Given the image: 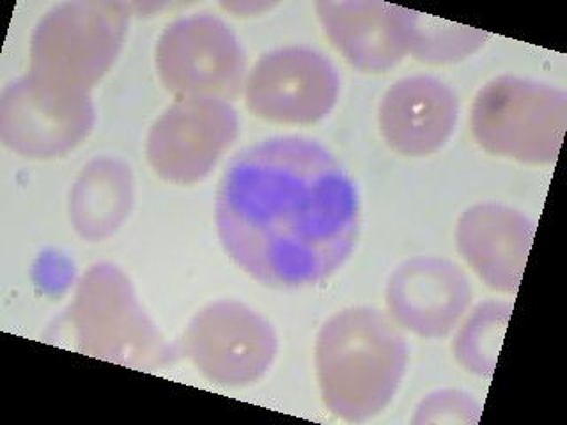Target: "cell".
<instances>
[{
	"instance_id": "3957f363",
	"label": "cell",
	"mask_w": 567,
	"mask_h": 425,
	"mask_svg": "<svg viewBox=\"0 0 567 425\" xmlns=\"http://www.w3.org/2000/svg\"><path fill=\"white\" fill-rule=\"evenodd\" d=\"M470 124L489 155L519 164H554L567 128V94L537 80L496 76L475 96Z\"/></svg>"
},
{
	"instance_id": "6da1fadb",
	"label": "cell",
	"mask_w": 567,
	"mask_h": 425,
	"mask_svg": "<svg viewBox=\"0 0 567 425\" xmlns=\"http://www.w3.org/2000/svg\"><path fill=\"white\" fill-rule=\"evenodd\" d=\"M218 238L230 261L268 288L318 286L359 238V194L319 142L275 137L239 151L221 176Z\"/></svg>"
},
{
	"instance_id": "8992f818",
	"label": "cell",
	"mask_w": 567,
	"mask_h": 425,
	"mask_svg": "<svg viewBox=\"0 0 567 425\" xmlns=\"http://www.w3.org/2000/svg\"><path fill=\"white\" fill-rule=\"evenodd\" d=\"M339 85L337 70L323 53L291 46L259 59L248 75L245 102L261 120L306 126L330 114Z\"/></svg>"
},
{
	"instance_id": "5b68a950",
	"label": "cell",
	"mask_w": 567,
	"mask_h": 425,
	"mask_svg": "<svg viewBox=\"0 0 567 425\" xmlns=\"http://www.w3.org/2000/svg\"><path fill=\"white\" fill-rule=\"evenodd\" d=\"M185 350L195 367L217 385L254 383L270 369L277 336L268 321L238 301H217L195 315Z\"/></svg>"
},
{
	"instance_id": "ba28073f",
	"label": "cell",
	"mask_w": 567,
	"mask_h": 425,
	"mask_svg": "<svg viewBox=\"0 0 567 425\" xmlns=\"http://www.w3.org/2000/svg\"><path fill=\"white\" fill-rule=\"evenodd\" d=\"M390 314L408 332L442 339L457 326L472 301V286L460 266L442 257L404 262L389 282Z\"/></svg>"
},
{
	"instance_id": "7a4b0ae2",
	"label": "cell",
	"mask_w": 567,
	"mask_h": 425,
	"mask_svg": "<svg viewBox=\"0 0 567 425\" xmlns=\"http://www.w3.org/2000/svg\"><path fill=\"white\" fill-rule=\"evenodd\" d=\"M408 365V344L394 319L369 307L342 310L318 335L316 369L324 404L348 422L383 412Z\"/></svg>"
},
{
	"instance_id": "8fae6325",
	"label": "cell",
	"mask_w": 567,
	"mask_h": 425,
	"mask_svg": "<svg viewBox=\"0 0 567 425\" xmlns=\"http://www.w3.org/2000/svg\"><path fill=\"white\" fill-rule=\"evenodd\" d=\"M324 32L351 66L383 73L412 49L415 11L385 2H319Z\"/></svg>"
},
{
	"instance_id": "7c38bea8",
	"label": "cell",
	"mask_w": 567,
	"mask_h": 425,
	"mask_svg": "<svg viewBox=\"0 0 567 425\" xmlns=\"http://www.w3.org/2000/svg\"><path fill=\"white\" fill-rule=\"evenodd\" d=\"M511 314V301L487 300L472 310L452 344L461 367L474 376L486 380L493 376Z\"/></svg>"
},
{
	"instance_id": "9c48e42d",
	"label": "cell",
	"mask_w": 567,
	"mask_h": 425,
	"mask_svg": "<svg viewBox=\"0 0 567 425\" xmlns=\"http://www.w3.org/2000/svg\"><path fill=\"white\" fill-rule=\"evenodd\" d=\"M536 224L505 204H475L457 220L461 257L487 288L513 294L527 268Z\"/></svg>"
},
{
	"instance_id": "52a82bcc",
	"label": "cell",
	"mask_w": 567,
	"mask_h": 425,
	"mask_svg": "<svg viewBox=\"0 0 567 425\" xmlns=\"http://www.w3.org/2000/svg\"><path fill=\"white\" fill-rule=\"evenodd\" d=\"M238 133V115L226 100L182 97L150 135L151 164L167 182L192 185L212 173Z\"/></svg>"
},
{
	"instance_id": "5bb4252c",
	"label": "cell",
	"mask_w": 567,
	"mask_h": 425,
	"mask_svg": "<svg viewBox=\"0 0 567 425\" xmlns=\"http://www.w3.org/2000/svg\"><path fill=\"white\" fill-rule=\"evenodd\" d=\"M483 407L463 390H439L419 404L415 424H477Z\"/></svg>"
},
{
	"instance_id": "277c9868",
	"label": "cell",
	"mask_w": 567,
	"mask_h": 425,
	"mask_svg": "<svg viewBox=\"0 0 567 425\" xmlns=\"http://www.w3.org/2000/svg\"><path fill=\"white\" fill-rule=\"evenodd\" d=\"M156 61L165 87L177 96L226 100L244 85V50L229 27L212 14L168 25Z\"/></svg>"
},
{
	"instance_id": "4fadbf2b",
	"label": "cell",
	"mask_w": 567,
	"mask_h": 425,
	"mask_svg": "<svg viewBox=\"0 0 567 425\" xmlns=\"http://www.w3.org/2000/svg\"><path fill=\"white\" fill-rule=\"evenodd\" d=\"M487 40V32L415 11L410 53L427 64H451L483 49Z\"/></svg>"
},
{
	"instance_id": "30bf717a",
	"label": "cell",
	"mask_w": 567,
	"mask_h": 425,
	"mask_svg": "<svg viewBox=\"0 0 567 425\" xmlns=\"http://www.w3.org/2000/svg\"><path fill=\"white\" fill-rule=\"evenodd\" d=\"M460 117L454 89L434 76L399 80L380 103V126L386 144L412 158L439 153Z\"/></svg>"
}]
</instances>
